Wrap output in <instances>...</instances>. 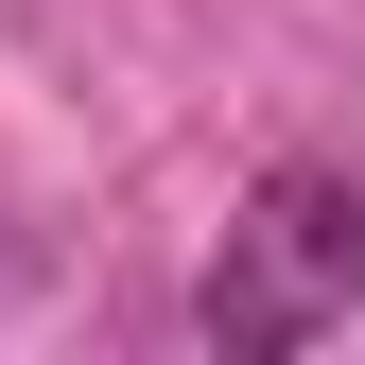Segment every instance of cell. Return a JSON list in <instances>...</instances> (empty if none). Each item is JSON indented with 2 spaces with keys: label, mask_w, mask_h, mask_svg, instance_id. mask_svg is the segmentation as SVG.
Here are the masks:
<instances>
[{
  "label": "cell",
  "mask_w": 365,
  "mask_h": 365,
  "mask_svg": "<svg viewBox=\"0 0 365 365\" xmlns=\"http://www.w3.org/2000/svg\"><path fill=\"white\" fill-rule=\"evenodd\" d=\"M365 313V174L348 157H279L244 192V226L209 244V279H192V331L226 365H279L313 331H348Z\"/></svg>",
  "instance_id": "obj_1"
}]
</instances>
